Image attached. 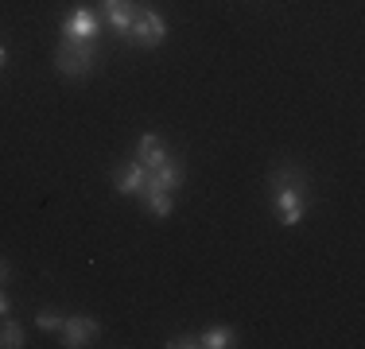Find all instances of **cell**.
Returning a JSON list of instances; mask_svg holds the SVG:
<instances>
[{
	"label": "cell",
	"mask_w": 365,
	"mask_h": 349,
	"mask_svg": "<svg viewBox=\"0 0 365 349\" xmlns=\"http://www.w3.org/2000/svg\"><path fill=\"white\" fill-rule=\"evenodd\" d=\"M268 190H272V209L276 217H280V225H299L303 214H307L311 206V179L303 167H292V163H284V167H276L268 174Z\"/></svg>",
	"instance_id": "6da1fadb"
},
{
	"label": "cell",
	"mask_w": 365,
	"mask_h": 349,
	"mask_svg": "<svg viewBox=\"0 0 365 349\" xmlns=\"http://www.w3.org/2000/svg\"><path fill=\"white\" fill-rule=\"evenodd\" d=\"M55 66L63 78L93 74V66H98V39H71V35H63V43L55 51Z\"/></svg>",
	"instance_id": "7a4b0ae2"
},
{
	"label": "cell",
	"mask_w": 365,
	"mask_h": 349,
	"mask_svg": "<svg viewBox=\"0 0 365 349\" xmlns=\"http://www.w3.org/2000/svg\"><path fill=\"white\" fill-rule=\"evenodd\" d=\"M120 39L133 43V47H160V43L168 39V20H163L160 12H152V8L136 4L133 24H128V31L120 35Z\"/></svg>",
	"instance_id": "3957f363"
},
{
	"label": "cell",
	"mask_w": 365,
	"mask_h": 349,
	"mask_svg": "<svg viewBox=\"0 0 365 349\" xmlns=\"http://www.w3.org/2000/svg\"><path fill=\"white\" fill-rule=\"evenodd\" d=\"M63 345L66 349H82V345H90L93 338L101 334V326H98V318H86V314H71V318H63Z\"/></svg>",
	"instance_id": "277c9868"
},
{
	"label": "cell",
	"mask_w": 365,
	"mask_h": 349,
	"mask_svg": "<svg viewBox=\"0 0 365 349\" xmlns=\"http://www.w3.org/2000/svg\"><path fill=\"white\" fill-rule=\"evenodd\" d=\"M144 182H148V167L140 160H136V163H120V167L113 171V190H117V194H136V198H140Z\"/></svg>",
	"instance_id": "5b68a950"
},
{
	"label": "cell",
	"mask_w": 365,
	"mask_h": 349,
	"mask_svg": "<svg viewBox=\"0 0 365 349\" xmlns=\"http://www.w3.org/2000/svg\"><path fill=\"white\" fill-rule=\"evenodd\" d=\"M98 28H101V20L90 8H74L63 20V35H71V39H98Z\"/></svg>",
	"instance_id": "8992f818"
},
{
	"label": "cell",
	"mask_w": 365,
	"mask_h": 349,
	"mask_svg": "<svg viewBox=\"0 0 365 349\" xmlns=\"http://www.w3.org/2000/svg\"><path fill=\"white\" fill-rule=\"evenodd\" d=\"M140 198H144V209H148V214H152V217H168V214H171V190L155 187L152 179L144 182Z\"/></svg>",
	"instance_id": "52a82bcc"
},
{
	"label": "cell",
	"mask_w": 365,
	"mask_h": 349,
	"mask_svg": "<svg viewBox=\"0 0 365 349\" xmlns=\"http://www.w3.org/2000/svg\"><path fill=\"white\" fill-rule=\"evenodd\" d=\"M101 12H106V20L113 24V28L125 35V31H128V24H133L136 4H133V0H101Z\"/></svg>",
	"instance_id": "ba28073f"
},
{
	"label": "cell",
	"mask_w": 365,
	"mask_h": 349,
	"mask_svg": "<svg viewBox=\"0 0 365 349\" xmlns=\"http://www.w3.org/2000/svg\"><path fill=\"white\" fill-rule=\"evenodd\" d=\"M136 160H140L148 171H152V167H160V163L168 160V147H163V140L155 136V132H148V136L140 140V147H136Z\"/></svg>",
	"instance_id": "9c48e42d"
},
{
	"label": "cell",
	"mask_w": 365,
	"mask_h": 349,
	"mask_svg": "<svg viewBox=\"0 0 365 349\" xmlns=\"http://www.w3.org/2000/svg\"><path fill=\"white\" fill-rule=\"evenodd\" d=\"M148 179H152L155 187H163V190H179L182 187V167H179L175 160H163L160 167L148 171Z\"/></svg>",
	"instance_id": "30bf717a"
},
{
	"label": "cell",
	"mask_w": 365,
	"mask_h": 349,
	"mask_svg": "<svg viewBox=\"0 0 365 349\" xmlns=\"http://www.w3.org/2000/svg\"><path fill=\"white\" fill-rule=\"evenodd\" d=\"M20 345H24V326L4 314L0 318V349H20Z\"/></svg>",
	"instance_id": "8fae6325"
},
{
	"label": "cell",
	"mask_w": 365,
	"mask_h": 349,
	"mask_svg": "<svg viewBox=\"0 0 365 349\" xmlns=\"http://www.w3.org/2000/svg\"><path fill=\"white\" fill-rule=\"evenodd\" d=\"M198 345H206V349H230L233 345V330L230 326H214V330H206V334L198 338Z\"/></svg>",
	"instance_id": "7c38bea8"
},
{
	"label": "cell",
	"mask_w": 365,
	"mask_h": 349,
	"mask_svg": "<svg viewBox=\"0 0 365 349\" xmlns=\"http://www.w3.org/2000/svg\"><path fill=\"white\" fill-rule=\"evenodd\" d=\"M36 326H39V330H47V334H58V330H63V314H55V311H39V314H36Z\"/></svg>",
	"instance_id": "4fadbf2b"
},
{
	"label": "cell",
	"mask_w": 365,
	"mask_h": 349,
	"mask_svg": "<svg viewBox=\"0 0 365 349\" xmlns=\"http://www.w3.org/2000/svg\"><path fill=\"white\" fill-rule=\"evenodd\" d=\"M195 345H198L195 334H179V338H171V342H168V349H195Z\"/></svg>",
	"instance_id": "5bb4252c"
},
{
	"label": "cell",
	"mask_w": 365,
	"mask_h": 349,
	"mask_svg": "<svg viewBox=\"0 0 365 349\" xmlns=\"http://www.w3.org/2000/svg\"><path fill=\"white\" fill-rule=\"evenodd\" d=\"M8 311H12V299H8V295H4V287H0V318H4Z\"/></svg>",
	"instance_id": "9a60e30c"
},
{
	"label": "cell",
	"mask_w": 365,
	"mask_h": 349,
	"mask_svg": "<svg viewBox=\"0 0 365 349\" xmlns=\"http://www.w3.org/2000/svg\"><path fill=\"white\" fill-rule=\"evenodd\" d=\"M4 279H8V260H0V287H4Z\"/></svg>",
	"instance_id": "2e32d148"
},
{
	"label": "cell",
	"mask_w": 365,
	"mask_h": 349,
	"mask_svg": "<svg viewBox=\"0 0 365 349\" xmlns=\"http://www.w3.org/2000/svg\"><path fill=\"white\" fill-rule=\"evenodd\" d=\"M4 63H8V51H4V47H0V66H4Z\"/></svg>",
	"instance_id": "e0dca14e"
}]
</instances>
